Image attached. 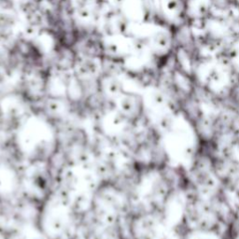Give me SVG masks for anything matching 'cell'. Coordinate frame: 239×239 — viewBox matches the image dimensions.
I'll use <instances>...</instances> for the list:
<instances>
[{
	"mask_svg": "<svg viewBox=\"0 0 239 239\" xmlns=\"http://www.w3.org/2000/svg\"><path fill=\"white\" fill-rule=\"evenodd\" d=\"M216 209H217V207H216ZM217 213H218V210H217ZM218 218H219V217H218ZM219 219H220V218H219ZM220 222H222V220H220ZM223 226H224V225H223ZM225 229H226V228H225ZM227 232H228V231H227ZM229 235H230V234H229ZM230 237H231V236H230Z\"/></svg>",
	"mask_w": 239,
	"mask_h": 239,
	"instance_id": "1",
	"label": "cell"
}]
</instances>
